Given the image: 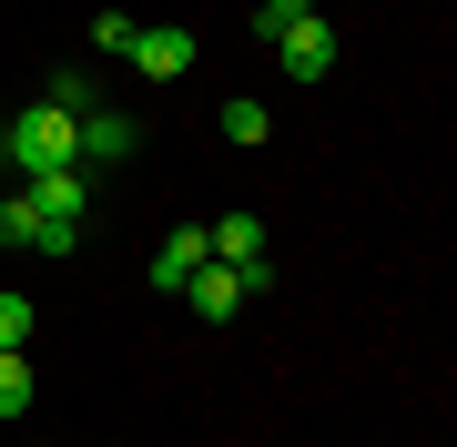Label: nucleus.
I'll return each mask as SVG.
<instances>
[{
    "mask_svg": "<svg viewBox=\"0 0 457 447\" xmlns=\"http://www.w3.org/2000/svg\"><path fill=\"white\" fill-rule=\"evenodd\" d=\"M71 112H51V102H31V112L0 133V163H21V173H51V163H71Z\"/></svg>",
    "mask_w": 457,
    "mask_h": 447,
    "instance_id": "f257e3e1",
    "label": "nucleus"
},
{
    "mask_svg": "<svg viewBox=\"0 0 457 447\" xmlns=\"http://www.w3.org/2000/svg\"><path fill=\"white\" fill-rule=\"evenodd\" d=\"M71 143H82L71 163H82V173H102V163H132V153H143V122L102 102V112H82V122H71Z\"/></svg>",
    "mask_w": 457,
    "mask_h": 447,
    "instance_id": "f03ea898",
    "label": "nucleus"
},
{
    "mask_svg": "<svg viewBox=\"0 0 457 447\" xmlns=\"http://www.w3.org/2000/svg\"><path fill=\"white\" fill-rule=\"evenodd\" d=\"M213 234V265H234L264 295V285H275V254H264V214H224V224H204Z\"/></svg>",
    "mask_w": 457,
    "mask_h": 447,
    "instance_id": "7ed1b4c3",
    "label": "nucleus"
},
{
    "mask_svg": "<svg viewBox=\"0 0 457 447\" xmlns=\"http://www.w3.org/2000/svg\"><path fill=\"white\" fill-rule=\"evenodd\" d=\"M183 295H194L204 326H224V315H245V305H254V285L234 275V265H194V275H183Z\"/></svg>",
    "mask_w": 457,
    "mask_h": 447,
    "instance_id": "20e7f679",
    "label": "nucleus"
},
{
    "mask_svg": "<svg viewBox=\"0 0 457 447\" xmlns=\"http://www.w3.org/2000/svg\"><path fill=\"white\" fill-rule=\"evenodd\" d=\"M275 62H285V82H326L336 71V31L326 21H295V31L275 41Z\"/></svg>",
    "mask_w": 457,
    "mask_h": 447,
    "instance_id": "39448f33",
    "label": "nucleus"
},
{
    "mask_svg": "<svg viewBox=\"0 0 457 447\" xmlns=\"http://www.w3.org/2000/svg\"><path fill=\"white\" fill-rule=\"evenodd\" d=\"M194 265H213V234H204V224H173L163 244H153V285L183 295V275H194Z\"/></svg>",
    "mask_w": 457,
    "mask_h": 447,
    "instance_id": "423d86ee",
    "label": "nucleus"
},
{
    "mask_svg": "<svg viewBox=\"0 0 457 447\" xmlns=\"http://www.w3.org/2000/svg\"><path fill=\"white\" fill-rule=\"evenodd\" d=\"M132 71H153V82L194 71V31H143V41H132Z\"/></svg>",
    "mask_w": 457,
    "mask_h": 447,
    "instance_id": "0eeeda50",
    "label": "nucleus"
},
{
    "mask_svg": "<svg viewBox=\"0 0 457 447\" xmlns=\"http://www.w3.org/2000/svg\"><path fill=\"white\" fill-rule=\"evenodd\" d=\"M41 102H51V112H71V122H82V112H102V82H92L82 62H62V71L41 82Z\"/></svg>",
    "mask_w": 457,
    "mask_h": 447,
    "instance_id": "6e6552de",
    "label": "nucleus"
},
{
    "mask_svg": "<svg viewBox=\"0 0 457 447\" xmlns=\"http://www.w3.org/2000/svg\"><path fill=\"white\" fill-rule=\"evenodd\" d=\"M31 407V346H0V417Z\"/></svg>",
    "mask_w": 457,
    "mask_h": 447,
    "instance_id": "1a4fd4ad",
    "label": "nucleus"
},
{
    "mask_svg": "<svg viewBox=\"0 0 457 447\" xmlns=\"http://www.w3.org/2000/svg\"><path fill=\"white\" fill-rule=\"evenodd\" d=\"M132 41H143L132 11H102V21H92V51H102V62H132Z\"/></svg>",
    "mask_w": 457,
    "mask_h": 447,
    "instance_id": "9d476101",
    "label": "nucleus"
},
{
    "mask_svg": "<svg viewBox=\"0 0 457 447\" xmlns=\"http://www.w3.org/2000/svg\"><path fill=\"white\" fill-rule=\"evenodd\" d=\"M264 133H275V112H264V102H245V92H234V102H224V143H264Z\"/></svg>",
    "mask_w": 457,
    "mask_h": 447,
    "instance_id": "9b49d317",
    "label": "nucleus"
},
{
    "mask_svg": "<svg viewBox=\"0 0 457 447\" xmlns=\"http://www.w3.org/2000/svg\"><path fill=\"white\" fill-rule=\"evenodd\" d=\"M295 21H315V0H254V41H285Z\"/></svg>",
    "mask_w": 457,
    "mask_h": 447,
    "instance_id": "f8f14e48",
    "label": "nucleus"
},
{
    "mask_svg": "<svg viewBox=\"0 0 457 447\" xmlns=\"http://www.w3.org/2000/svg\"><path fill=\"white\" fill-rule=\"evenodd\" d=\"M31 234H41V214H31V194H11V203H0V244H31Z\"/></svg>",
    "mask_w": 457,
    "mask_h": 447,
    "instance_id": "ddd939ff",
    "label": "nucleus"
},
{
    "mask_svg": "<svg viewBox=\"0 0 457 447\" xmlns=\"http://www.w3.org/2000/svg\"><path fill=\"white\" fill-rule=\"evenodd\" d=\"M0 346H31V295H0Z\"/></svg>",
    "mask_w": 457,
    "mask_h": 447,
    "instance_id": "4468645a",
    "label": "nucleus"
},
{
    "mask_svg": "<svg viewBox=\"0 0 457 447\" xmlns=\"http://www.w3.org/2000/svg\"><path fill=\"white\" fill-rule=\"evenodd\" d=\"M31 447H51V437H31Z\"/></svg>",
    "mask_w": 457,
    "mask_h": 447,
    "instance_id": "2eb2a0df",
    "label": "nucleus"
}]
</instances>
